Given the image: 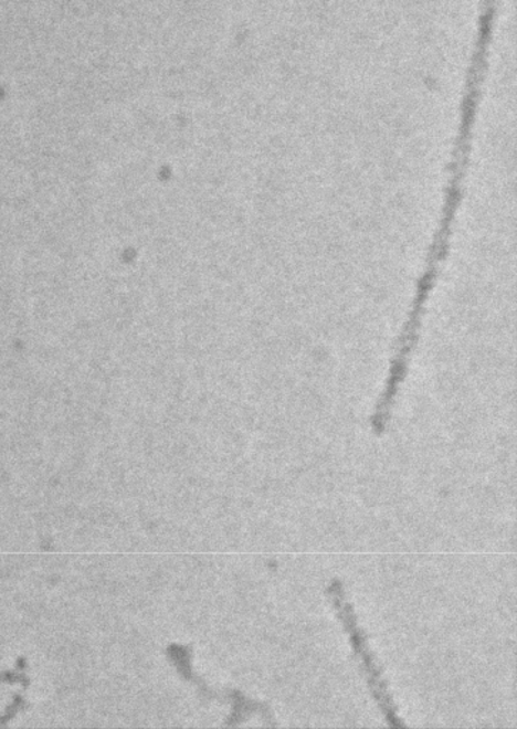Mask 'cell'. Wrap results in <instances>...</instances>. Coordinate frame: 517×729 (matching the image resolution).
Returning a JSON list of instances; mask_svg holds the SVG:
<instances>
[{"instance_id": "1", "label": "cell", "mask_w": 517, "mask_h": 729, "mask_svg": "<svg viewBox=\"0 0 517 729\" xmlns=\"http://www.w3.org/2000/svg\"><path fill=\"white\" fill-rule=\"evenodd\" d=\"M331 595L335 605H337V609L339 610V614H341L344 623L347 624V628L349 630V633H351L354 647H356L357 653L361 655V662L363 663V667H366V672L369 674V682H371L373 694H376L379 704H381L383 711H386V716L391 719L392 726H401V723L395 721V712H393L392 704L389 702V697L386 693V686H383L381 678H379V674L376 669V664L372 662L371 655H369L366 647H363V638H361V634H359L357 630L356 619H354L352 610L349 608L347 601H345L342 588L338 581H335L331 588Z\"/></svg>"}]
</instances>
